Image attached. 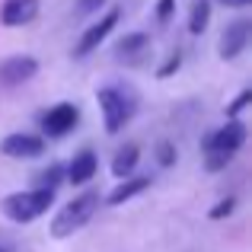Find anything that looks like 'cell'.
I'll return each mask as SVG.
<instances>
[{
  "instance_id": "6da1fadb",
  "label": "cell",
  "mask_w": 252,
  "mask_h": 252,
  "mask_svg": "<svg viewBox=\"0 0 252 252\" xmlns=\"http://www.w3.org/2000/svg\"><path fill=\"white\" fill-rule=\"evenodd\" d=\"M96 102H99V109H102V125H105L109 134H118L137 112L134 93H131L128 86H118V83L115 86H102V90L96 93Z\"/></svg>"
},
{
  "instance_id": "7a4b0ae2",
  "label": "cell",
  "mask_w": 252,
  "mask_h": 252,
  "mask_svg": "<svg viewBox=\"0 0 252 252\" xmlns=\"http://www.w3.org/2000/svg\"><path fill=\"white\" fill-rule=\"evenodd\" d=\"M55 201V191L48 189H26V191H13L0 201V211H3L6 220L13 223H32L45 214Z\"/></svg>"
},
{
  "instance_id": "3957f363",
  "label": "cell",
  "mask_w": 252,
  "mask_h": 252,
  "mask_svg": "<svg viewBox=\"0 0 252 252\" xmlns=\"http://www.w3.org/2000/svg\"><path fill=\"white\" fill-rule=\"evenodd\" d=\"M96 208H99V191H83V195H77L74 201H67L55 214V220H51V236H55V240H67L70 233L83 230L86 223L93 220Z\"/></svg>"
},
{
  "instance_id": "277c9868",
  "label": "cell",
  "mask_w": 252,
  "mask_h": 252,
  "mask_svg": "<svg viewBox=\"0 0 252 252\" xmlns=\"http://www.w3.org/2000/svg\"><path fill=\"white\" fill-rule=\"evenodd\" d=\"M118 19H122V10H118V6H112V10L105 13L99 23L86 26V32L80 35V42H77V48H74V58H86L90 51H96L99 45H102L105 38L112 35V29L118 26Z\"/></svg>"
},
{
  "instance_id": "5b68a950",
  "label": "cell",
  "mask_w": 252,
  "mask_h": 252,
  "mask_svg": "<svg viewBox=\"0 0 252 252\" xmlns=\"http://www.w3.org/2000/svg\"><path fill=\"white\" fill-rule=\"evenodd\" d=\"M77 122H80V109L74 102H58L55 109H48L42 115V131L48 137H64L74 131Z\"/></svg>"
},
{
  "instance_id": "8992f818",
  "label": "cell",
  "mask_w": 252,
  "mask_h": 252,
  "mask_svg": "<svg viewBox=\"0 0 252 252\" xmlns=\"http://www.w3.org/2000/svg\"><path fill=\"white\" fill-rule=\"evenodd\" d=\"M0 154L10 157V160H35L45 154V141L38 134H6L0 141Z\"/></svg>"
},
{
  "instance_id": "52a82bcc",
  "label": "cell",
  "mask_w": 252,
  "mask_h": 252,
  "mask_svg": "<svg viewBox=\"0 0 252 252\" xmlns=\"http://www.w3.org/2000/svg\"><path fill=\"white\" fill-rule=\"evenodd\" d=\"M243 144H246V125L243 122H227L223 128H217L214 134L204 141V150H217V154H230L233 157Z\"/></svg>"
},
{
  "instance_id": "ba28073f",
  "label": "cell",
  "mask_w": 252,
  "mask_h": 252,
  "mask_svg": "<svg viewBox=\"0 0 252 252\" xmlns=\"http://www.w3.org/2000/svg\"><path fill=\"white\" fill-rule=\"evenodd\" d=\"M35 74H38V61L29 55H16V58L0 61V83L3 86H19V83L32 80Z\"/></svg>"
},
{
  "instance_id": "9c48e42d",
  "label": "cell",
  "mask_w": 252,
  "mask_h": 252,
  "mask_svg": "<svg viewBox=\"0 0 252 252\" xmlns=\"http://www.w3.org/2000/svg\"><path fill=\"white\" fill-rule=\"evenodd\" d=\"M249 19H236V23H230L227 29H223L220 35V58L223 61H233V58H240L243 51H246L249 45Z\"/></svg>"
},
{
  "instance_id": "30bf717a",
  "label": "cell",
  "mask_w": 252,
  "mask_h": 252,
  "mask_svg": "<svg viewBox=\"0 0 252 252\" xmlns=\"http://www.w3.org/2000/svg\"><path fill=\"white\" fill-rule=\"evenodd\" d=\"M150 51V35L147 32H131V35L118 38L115 45V61L118 64H141Z\"/></svg>"
},
{
  "instance_id": "8fae6325",
  "label": "cell",
  "mask_w": 252,
  "mask_h": 252,
  "mask_svg": "<svg viewBox=\"0 0 252 252\" xmlns=\"http://www.w3.org/2000/svg\"><path fill=\"white\" fill-rule=\"evenodd\" d=\"M35 16H38V0H3V6H0V23L6 29L26 26Z\"/></svg>"
},
{
  "instance_id": "7c38bea8",
  "label": "cell",
  "mask_w": 252,
  "mask_h": 252,
  "mask_svg": "<svg viewBox=\"0 0 252 252\" xmlns=\"http://www.w3.org/2000/svg\"><path fill=\"white\" fill-rule=\"evenodd\" d=\"M96 169H99L96 154H93V150H80V154H77L74 160L64 166V179H67V182H74V185H86L93 176H96Z\"/></svg>"
},
{
  "instance_id": "4fadbf2b",
  "label": "cell",
  "mask_w": 252,
  "mask_h": 252,
  "mask_svg": "<svg viewBox=\"0 0 252 252\" xmlns=\"http://www.w3.org/2000/svg\"><path fill=\"white\" fill-rule=\"evenodd\" d=\"M147 189H150V176H128V179H122V182H118L115 189L109 191L105 204H109V208H118V204L137 198L141 191H147Z\"/></svg>"
},
{
  "instance_id": "5bb4252c",
  "label": "cell",
  "mask_w": 252,
  "mask_h": 252,
  "mask_svg": "<svg viewBox=\"0 0 252 252\" xmlns=\"http://www.w3.org/2000/svg\"><path fill=\"white\" fill-rule=\"evenodd\" d=\"M137 163H141V150H137V144H128V147H122L115 154V160H112V176L115 179H128Z\"/></svg>"
},
{
  "instance_id": "9a60e30c",
  "label": "cell",
  "mask_w": 252,
  "mask_h": 252,
  "mask_svg": "<svg viewBox=\"0 0 252 252\" xmlns=\"http://www.w3.org/2000/svg\"><path fill=\"white\" fill-rule=\"evenodd\" d=\"M208 23H211V0H198L191 6V16H189V32L191 35H201L208 29Z\"/></svg>"
},
{
  "instance_id": "2e32d148",
  "label": "cell",
  "mask_w": 252,
  "mask_h": 252,
  "mask_svg": "<svg viewBox=\"0 0 252 252\" xmlns=\"http://www.w3.org/2000/svg\"><path fill=\"white\" fill-rule=\"evenodd\" d=\"M61 182H64V166H61V163H51L48 169H42V172L35 176V189H48V191H55Z\"/></svg>"
},
{
  "instance_id": "e0dca14e",
  "label": "cell",
  "mask_w": 252,
  "mask_h": 252,
  "mask_svg": "<svg viewBox=\"0 0 252 252\" xmlns=\"http://www.w3.org/2000/svg\"><path fill=\"white\" fill-rule=\"evenodd\" d=\"M230 160H233L230 154H217V150H208V157H204V169H208V172H220V169H227V166H230Z\"/></svg>"
},
{
  "instance_id": "ac0fdd59",
  "label": "cell",
  "mask_w": 252,
  "mask_h": 252,
  "mask_svg": "<svg viewBox=\"0 0 252 252\" xmlns=\"http://www.w3.org/2000/svg\"><path fill=\"white\" fill-rule=\"evenodd\" d=\"M233 211H236V198H223V201H217V208L208 211V217L211 220H223V217H230Z\"/></svg>"
},
{
  "instance_id": "d6986e66",
  "label": "cell",
  "mask_w": 252,
  "mask_h": 252,
  "mask_svg": "<svg viewBox=\"0 0 252 252\" xmlns=\"http://www.w3.org/2000/svg\"><path fill=\"white\" fill-rule=\"evenodd\" d=\"M179 67H182V51H172L166 61H163V67L157 70V77H160V80H166V77H172Z\"/></svg>"
},
{
  "instance_id": "ffe728a7",
  "label": "cell",
  "mask_w": 252,
  "mask_h": 252,
  "mask_svg": "<svg viewBox=\"0 0 252 252\" xmlns=\"http://www.w3.org/2000/svg\"><path fill=\"white\" fill-rule=\"evenodd\" d=\"M249 99H252V93H249V90H243L240 96H236L233 102L227 105V115H230V118H236V115H240V112H243V109H246V105H249Z\"/></svg>"
},
{
  "instance_id": "44dd1931",
  "label": "cell",
  "mask_w": 252,
  "mask_h": 252,
  "mask_svg": "<svg viewBox=\"0 0 252 252\" xmlns=\"http://www.w3.org/2000/svg\"><path fill=\"white\" fill-rule=\"evenodd\" d=\"M157 154H160V157H157L160 166H172V163H176V147H172L169 141H163L160 147H157Z\"/></svg>"
},
{
  "instance_id": "7402d4cb",
  "label": "cell",
  "mask_w": 252,
  "mask_h": 252,
  "mask_svg": "<svg viewBox=\"0 0 252 252\" xmlns=\"http://www.w3.org/2000/svg\"><path fill=\"white\" fill-rule=\"evenodd\" d=\"M102 3L105 0H77V16H90V13H96Z\"/></svg>"
},
{
  "instance_id": "603a6c76",
  "label": "cell",
  "mask_w": 252,
  "mask_h": 252,
  "mask_svg": "<svg viewBox=\"0 0 252 252\" xmlns=\"http://www.w3.org/2000/svg\"><path fill=\"white\" fill-rule=\"evenodd\" d=\"M172 6H176V0H160V3H157V19H160V23H169Z\"/></svg>"
},
{
  "instance_id": "cb8c5ba5",
  "label": "cell",
  "mask_w": 252,
  "mask_h": 252,
  "mask_svg": "<svg viewBox=\"0 0 252 252\" xmlns=\"http://www.w3.org/2000/svg\"><path fill=\"white\" fill-rule=\"evenodd\" d=\"M220 3H223V6H236V10H240V6H249L252 0H220Z\"/></svg>"
},
{
  "instance_id": "d4e9b609",
  "label": "cell",
  "mask_w": 252,
  "mask_h": 252,
  "mask_svg": "<svg viewBox=\"0 0 252 252\" xmlns=\"http://www.w3.org/2000/svg\"><path fill=\"white\" fill-rule=\"evenodd\" d=\"M0 252H13V249H10V246H3V243H0Z\"/></svg>"
}]
</instances>
